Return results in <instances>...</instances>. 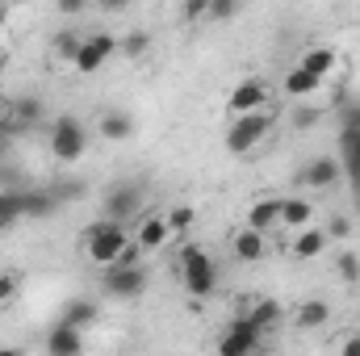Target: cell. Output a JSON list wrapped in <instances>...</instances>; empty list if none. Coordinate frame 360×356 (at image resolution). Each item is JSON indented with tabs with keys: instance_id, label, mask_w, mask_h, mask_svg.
Segmentation results:
<instances>
[{
	"instance_id": "6da1fadb",
	"label": "cell",
	"mask_w": 360,
	"mask_h": 356,
	"mask_svg": "<svg viewBox=\"0 0 360 356\" xmlns=\"http://www.w3.org/2000/svg\"><path fill=\"white\" fill-rule=\"evenodd\" d=\"M126 248H130V235H126L122 222L101 218V222H92L89 231H84V256H89L96 268H113Z\"/></svg>"
},
{
	"instance_id": "7a4b0ae2",
	"label": "cell",
	"mask_w": 360,
	"mask_h": 356,
	"mask_svg": "<svg viewBox=\"0 0 360 356\" xmlns=\"http://www.w3.org/2000/svg\"><path fill=\"white\" fill-rule=\"evenodd\" d=\"M180 281H184V289L193 293V298H210L214 289H218V268H214V260L201 252V248H184L180 252Z\"/></svg>"
},
{
	"instance_id": "3957f363",
	"label": "cell",
	"mask_w": 360,
	"mask_h": 356,
	"mask_svg": "<svg viewBox=\"0 0 360 356\" xmlns=\"http://www.w3.org/2000/svg\"><path fill=\"white\" fill-rule=\"evenodd\" d=\"M46 139H51V155H55L59 164H76V160L89 151V130H84L76 117H68V113L51 122Z\"/></svg>"
},
{
	"instance_id": "277c9868",
	"label": "cell",
	"mask_w": 360,
	"mask_h": 356,
	"mask_svg": "<svg viewBox=\"0 0 360 356\" xmlns=\"http://www.w3.org/2000/svg\"><path fill=\"white\" fill-rule=\"evenodd\" d=\"M269 130H272V117L264 109H260V113H248V117H235L231 130H226V151L248 155L252 147H260V143L269 139Z\"/></svg>"
},
{
	"instance_id": "5b68a950",
	"label": "cell",
	"mask_w": 360,
	"mask_h": 356,
	"mask_svg": "<svg viewBox=\"0 0 360 356\" xmlns=\"http://www.w3.org/2000/svg\"><path fill=\"white\" fill-rule=\"evenodd\" d=\"M260 344H264V336H260L248 319H235V323L226 327V336L218 340V356H256Z\"/></svg>"
},
{
	"instance_id": "8992f818",
	"label": "cell",
	"mask_w": 360,
	"mask_h": 356,
	"mask_svg": "<svg viewBox=\"0 0 360 356\" xmlns=\"http://www.w3.org/2000/svg\"><path fill=\"white\" fill-rule=\"evenodd\" d=\"M113 51H117V38H113V34H89V38L80 42V55H76L72 68H80L84 76H92V72L105 68V59H109Z\"/></svg>"
},
{
	"instance_id": "52a82bcc",
	"label": "cell",
	"mask_w": 360,
	"mask_h": 356,
	"mask_svg": "<svg viewBox=\"0 0 360 356\" xmlns=\"http://www.w3.org/2000/svg\"><path fill=\"white\" fill-rule=\"evenodd\" d=\"M101 285L109 298H139L147 289V272L143 268H105Z\"/></svg>"
},
{
	"instance_id": "ba28073f",
	"label": "cell",
	"mask_w": 360,
	"mask_h": 356,
	"mask_svg": "<svg viewBox=\"0 0 360 356\" xmlns=\"http://www.w3.org/2000/svg\"><path fill=\"white\" fill-rule=\"evenodd\" d=\"M264 101H269V89H264L260 80H243V84H235L231 101H226V109H231L235 117H248V113H260Z\"/></svg>"
},
{
	"instance_id": "9c48e42d",
	"label": "cell",
	"mask_w": 360,
	"mask_h": 356,
	"mask_svg": "<svg viewBox=\"0 0 360 356\" xmlns=\"http://www.w3.org/2000/svg\"><path fill=\"white\" fill-rule=\"evenodd\" d=\"M139 201H143V189H139V184H117V189L105 197V218L126 227V218L139 210Z\"/></svg>"
},
{
	"instance_id": "30bf717a",
	"label": "cell",
	"mask_w": 360,
	"mask_h": 356,
	"mask_svg": "<svg viewBox=\"0 0 360 356\" xmlns=\"http://www.w3.org/2000/svg\"><path fill=\"white\" fill-rule=\"evenodd\" d=\"M281 227L293 235L314 227V201L310 197H281Z\"/></svg>"
},
{
	"instance_id": "8fae6325",
	"label": "cell",
	"mask_w": 360,
	"mask_h": 356,
	"mask_svg": "<svg viewBox=\"0 0 360 356\" xmlns=\"http://www.w3.org/2000/svg\"><path fill=\"white\" fill-rule=\"evenodd\" d=\"M239 319H248L260 336H269L272 327L281 323V302H272V298H256V302H248V310H243Z\"/></svg>"
},
{
	"instance_id": "7c38bea8",
	"label": "cell",
	"mask_w": 360,
	"mask_h": 356,
	"mask_svg": "<svg viewBox=\"0 0 360 356\" xmlns=\"http://www.w3.org/2000/svg\"><path fill=\"white\" fill-rule=\"evenodd\" d=\"M327 231H319V227H306V231H297L293 235V243H289V252L297 256V260H319L323 252H327Z\"/></svg>"
},
{
	"instance_id": "4fadbf2b",
	"label": "cell",
	"mask_w": 360,
	"mask_h": 356,
	"mask_svg": "<svg viewBox=\"0 0 360 356\" xmlns=\"http://www.w3.org/2000/svg\"><path fill=\"white\" fill-rule=\"evenodd\" d=\"M46 352H51V356H80V352H84V331H76V327L59 323V327L46 336Z\"/></svg>"
},
{
	"instance_id": "5bb4252c",
	"label": "cell",
	"mask_w": 360,
	"mask_h": 356,
	"mask_svg": "<svg viewBox=\"0 0 360 356\" xmlns=\"http://www.w3.org/2000/svg\"><path fill=\"white\" fill-rule=\"evenodd\" d=\"M340 160H331V155H319V160H310L306 164V172H302V184H310V189H331L335 180H340Z\"/></svg>"
},
{
	"instance_id": "9a60e30c",
	"label": "cell",
	"mask_w": 360,
	"mask_h": 356,
	"mask_svg": "<svg viewBox=\"0 0 360 356\" xmlns=\"http://www.w3.org/2000/svg\"><path fill=\"white\" fill-rule=\"evenodd\" d=\"M272 227H281V197H264V201H256L252 214H248V231L269 235Z\"/></svg>"
},
{
	"instance_id": "2e32d148",
	"label": "cell",
	"mask_w": 360,
	"mask_h": 356,
	"mask_svg": "<svg viewBox=\"0 0 360 356\" xmlns=\"http://www.w3.org/2000/svg\"><path fill=\"white\" fill-rule=\"evenodd\" d=\"M38 117H42L38 96H13V101H8V130H25V126H34Z\"/></svg>"
},
{
	"instance_id": "e0dca14e",
	"label": "cell",
	"mask_w": 360,
	"mask_h": 356,
	"mask_svg": "<svg viewBox=\"0 0 360 356\" xmlns=\"http://www.w3.org/2000/svg\"><path fill=\"white\" fill-rule=\"evenodd\" d=\"M168 222L164 218H143V227H139V235H134V243L143 248V252H160L164 243H168Z\"/></svg>"
},
{
	"instance_id": "ac0fdd59",
	"label": "cell",
	"mask_w": 360,
	"mask_h": 356,
	"mask_svg": "<svg viewBox=\"0 0 360 356\" xmlns=\"http://www.w3.org/2000/svg\"><path fill=\"white\" fill-rule=\"evenodd\" d=\"M319 76H310V72H302V68H289L285 72V80H281V89H285V96H293V101H302V96H314L319 92Z\"/></svg>"
},
{
	"instance_id": "d6986e66",
	"label": "cell",
	"mask_w": 360,
	"mask_h": 356,
	"mask_svg": "<svg viewBox=\"0 0 360 356\" xmlns=\"http://www.w3.org/2000/svg\"><path fill=\"white\" fill-rule=\"evenodd\" d=\"M335 59H340V55H335V51H331V46H310V51H306V55H302V63H297V68H302V72H310V76H319V80H323V76H327V72H331V68H335Z\"/></svg>"
},
{
	"instance_id": "ffe728a7",
	"label": "cell",
	"mask_w": 360,
	"mask_h": 356,
	"mask_svg": "<svg viewBox=\"0 0 360 356\" xmlns=\"http://www.w3.org/2000/svg\"><path fill=\"white\" fill-rule=\"evenodd\" d=\"M101 134H105L109 143H122V139H130V134H134V117H130V113H122V109H113V113H105V117H101Z\"/></svg>"
},
{
	"instance_id": "44dd1931",
	"label": "cell",
	"mask_w": 360,
	"mask_h": 356,
	"mask_svg": "<svg viewBox=\"0 0 360 356\" xmlns=\"http://www.w3.org/2000/svg\"><path fill=\"white\" fill-rule=\"evenodd\" d=\"M327 323H331V306L327 302H302L297 306V327L310 331V327H327Z\"/></svg>"
},
{
	"instance_id": "7402d4cb",
	"label": "cell",
	"mask_w": 360,
	"mask_h": 356,
	"mask_svg": "<svg viewBox=\"0 0 360 356\" xmlns=\"http://www.w3.org/2000/svg\"><path fill=\"white\" fill-rule=\"evenodd\" d=\"M96 314H101V310H96V302H72V306L63 310V323H68V327H76V331H89L92 323H96Z\"/></svg>"
},
{
	"instance_id": "603a6c76",
	"label": "cell",
	"mask_w": 360,
	"mask_h": 356,
	"mask_svg": "<svg viewBox=\"0 0 360 356\" xmlns=\"http://www.w3.org/2000/svg\"><path fill=\"white\" fill-rule=\"evenodd\" d=\"M235 256H239V260H260V256H264V235H256V231L243 227V231L235 235Z\"/></svg>"
},
{
	"instance_id": "cb8c5ba5",
	"label": "cell",
	"mask_w": 360,
	"mask_h": 356,
	"mask_svg": "<svg viewBox=\"0 0 360 356\" xmlns=\"http://www.w3.org/2000/svg\"><path fill=\"white\" fill-rule=\"evenodd\" d=\"M55 205H59V197H55V193H42V189L21 193V214H51Z\"/></svg>"
},
{
	"instance_id": "d4e9b609",
	"label": "cell",
	"mask_w": 360,
	"mask_h": 356,
	"mask_svg": "<svg viewBox=\"0 0 360 356\" xmlns=\"http://www.w3.org/2000/svg\"><path fill=\"white\" fill-rule=\"evenodd\" d=\"M117 51H126L130 59H139V55H147V51H151V34H143V30H130V34L117 42Z\"/></svg>"
},
{
	"instance_id": "484cf974",
	"label": "cell",
	"mask_w": 360,
	"mask_h": 356,
	"mask_svg": "<svg viewBox=\"0 0 360 356\" xmlns=\"http://www.w3.org/2000/svg\"><path fill=\"white\" fill-rule=\"evenodd\" d=\"M80 42H84V38H80L76 30H63V34L55 38V55H59V59H72V63H76V55H80Z\"/></svg>"
},
{
	"instance_id": "4316f807",
	"label": "cell",
	"mask_w": 360,
	"mask_h": 356,
	"mask_svg": "<svg viewBox=\"0 0 360 356\" xmlns=\"http://www.w3.org/2000/svg\"><path fill=\"white\" fill-rule=\"evenodd\" d=\"M335 272L348 281V285H356L360 281V256H352V252H344L340 260H335Z\"/></svg>"
},
{
	"instance_id": "83f0119b",
	"label": "cell",
	"mask_w": 360,
	"mask_h": 356,
	"mask_svg": "<svg viewBox=\"0 0 360 356\" xmlns=\"http://www.w3.org/2000/svg\"><path fill=\"white\" fill-rule=\"evenodd\" d=\"M0 218H21V193H13V189H0Z\"/></svg>"
},
{
	"instance_id": "f1b7e54d",
	"label": "cell",
	"mask_w": 360,
	"mask_h": 356,
	"mask_svg": "<svg viewBox=\"0 0 360 356\" xmlns=\"http://www.w3.org/2000/svg\"><path fill=\"white\" fill-rule=\"evenodd\" d=\"M289 122H293V130H310V126H319V109L314 105H297Z\"/></svg>"
},
{
	"instance_id": "f546056e",
	"label": "cell",
	"mask_w": 360,
	"mask_h": 356,
	"mask_svg": "<svg viewBox=\"0 0 360 356\" xmlns=\"http://www.w3.org/2000/svg\"><path fill=\"white\" fill-rule=\"evenodd\" d=\"M164 222H168V231H188V227H193V210H188V205H176V210H168Z\"/></svg>"
},
{
	"instance_id": "4dcf8cb0",
	"label": "cell",
	"mask_w": 360,
	"mask_h": 356,
	"mask_svg": "<svg viewBox=\"0 0 360 356\" xmlns=\"http://www.w3.org/2000/svg\"><path fill=\"white\" fill-rule=\"evenodd\" d=\"M235 13H239L235 0H210V13H205V17H210V21H226V17H235Z\"/></svg>"
},
{
	"instance_id": "1f68e13d",
	"label": "cell",
	"mask_w": 360,
	"mask_h": 356,
	"mask_svg": "<svg viewBox=\"0 0 360 356\" xmlns=\"http://www.w3.org/2000/svg\"><path fill=\"white\" fill-rule=\"evenodd\" d=\"M348 235H352V218L348 214H335L327 222V239H348Z\"/></svg>"
},
{
	"instance_id": "d6a6232c",
	"label": "cell",
	"mask_w": 360,
	"mask_h": 356,
	"mask_svg": "<svg viewBox=\"0 0 360 356\" xmlns=\"http://www.w3.org/2000/svg\"><path fill=\"white\" fill-rule=\"evenodd\" d=\"M13 293H17V276L13 272H0V306L13 302Z\"/></svg>"
},
{
	"instance_id": "836d02e7",
	"label": "cell",
	"mask_w": 360,
	"mask_h": 356,
	"mask_svg": "<svg viewBox=\"0 0 360 356\" xmlns=\"http://www.w3.org/2000/svg\"><path fill=\"white\" fill-rule=\"evenodd\" d=\"M205 13H210V0H188V4H184V17H188V21H197V17H205Z\"/></svg>"
},
{
	"instance_id": "e575fe53",
	"label": "cell",
	"mask_w": 360,
	"mask_h": 356,
	"mask_svg": "<svg viewBox=\"0 0 360 356\" xmlns=\"http://www.w3.org/2000/svg\"><path fill=\"white\" fill-rule=\"evenodd\" d=\"M340 356H360V336H348L344 348H340Z\"/></svg>"
},
{
	"instance_id": "d590c367",
	"label": "cell",
	"mask_w": 360,
	"mask_h": 356,
	"mask_svg": "<svg viewBox=\"0 0 360 356\" xmlns=\"http://www.w3.org/2000/svg\"><path fill=\"white\" fill-rule=\"evenodd\" d=\"M59 13H68V17H72V13H84V0H63Z\"/></svg>"
},
{
	"instance_id": "8d00e7d4",
	"label": "cell",
	"mask_w": 360,
	"mask_h": 356,
	"mask_svg": "<svg viewBox=\"0 0 360 356\" xmlns=\"http://www.w3.org/2000/svg\"><path fill=\"white\" fill-rule=\"evenodd\" d=\"M8 122V96H0V126Z\"/></svg>"
},
{
	"instance_id": "74e56055",
	"label": "cell",
	"mask_w": 360,
	"mask_h": 356,
	"mask_svg": "<svg viewBox=\"0 0 360 356\" xmlns=\"http://www.w3.org/2000/svg\"><path fill=\"white\" fill-rule=\"evenodd\" d=\"M0 356H21L17 348H0Z\"/></svg>"
},
{
	"instance_id": "f35d334b",
	"label": "cell",
	"mask_w": 360,
	"mask_h": 356,
	"mask_svg": "<svg viewBox=\"0 0 360 356\" xmlns=\"http://www.w3.org/2000/svg\"><path fill=\"white\" fill-rule=\"evenodd\" d=\"M13 227V218H0V231H8Z\"/></svg>"
}]
</instances>
